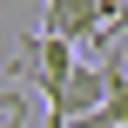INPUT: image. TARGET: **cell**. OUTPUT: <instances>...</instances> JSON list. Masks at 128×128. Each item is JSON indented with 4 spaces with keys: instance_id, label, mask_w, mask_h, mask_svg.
Instances as JSON below:
<instances>
[{
    "instance_id": "1",
    "label": "cell",
    "mask_w": 128,
    "mask_h": 128,
    "mask_svg": "<svg viewBox=\"0 0 128 128\" xmlns=\"http://www.w3.org/2000/svg\"><path fill=\"white\" fill-rule=\"evenodd\" d=\"M68 68H74V47L68 40H54V34H27L20 40V61H14V74L34 88V94H61V81H68Z\"/></svg>"
},
{
    "instance_id": "2",
    "label": "cell",
    "mask_w": 128,
    "mask_h": 128,
    "mask_svg": "<svg viewBox=\"0 0 128 128\" xmlns=\"http://www.w3.org/2000/svg\"><path fill=\"white\" fill-rule=\"evenodd\" d=\"M108 20H115V0H47L40 7V34H54V40H94V34H108Z\"/></svg>"
},
{
    "instance_id": "3",
    "label": "cell",
    "mask_w": 128,
    "mask_h": 128,
    "mask_svg": "<svg viewBox=\"0 0 128 128\" xmlns=\"http://www.w3.org/2000/svg\"><path fill=\"white\" fill-rule=\"evenodd\" d=\"M101 94H108V68L74 61V68H68V81H61V94L47 101V128H68V122H81V115H94V108H101Z\"/></svg>"
},
{
    "instance_id": "4",
    "label": "cell",
    "mask_w": 128,
    "mask_h": 128,
    "mask_svg": "<svg viewBox=\"0 0 128 128\" xmlns=\"http://www.w3.org/2000/svg\"><path fill=\"white\" fill-rule=\"evenodd\" d=\"M101 68H108V94H101V108L81 115V122H68V128H128V68H122V61H101Z\"/></svg>"
},
{
    "instance_id": "5",
    "label": "cell",
    "mask_w": 128,
    "mask_h": 128,
    "mask_svg": "<svg viewBox=\"0 0 128 128\" xmlns=\"http://www.w3.org/2000/svg\"><path fill=\"white\" fill-rule=\"evenodd\" d=\"M14 108H20V94H0V115H14Z\"/></svg>"
},
{
    "instance_id": "6",
    "label": "cell",
    "mask_w": 128,
    "mask_h": 128,
    "mask_svg": "<svg viewBox=\"0 0 128 128\" xmlns=\"http://www.w3.org/2000/svg\"><path fill=\"white\" fill-rule=\"evenodd\" d=\"M7 128H20V108H14V115H7Z\"/></svg>"
}]
</instances>
